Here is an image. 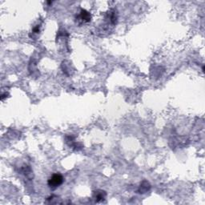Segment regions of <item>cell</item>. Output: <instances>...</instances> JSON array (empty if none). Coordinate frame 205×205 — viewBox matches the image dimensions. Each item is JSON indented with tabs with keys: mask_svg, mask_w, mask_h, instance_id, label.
<instances>
[{
	"mask_svg": "<svg viewBox=\"0 0 205 205\" xmlns=\"http://www.w3.org/2000/svg\"><path fill=\"white\" fill-rule=\"evenodd\" d=\"M63 175L60 173H56V174L51 175L48 179L47 184L50 188L54 189V188H57L58 187H60V185H62V184L63 183Z\"/></svg>",
	"mask_w": 205,
	"mask_h": 205,
	"instance_id": "cell-1",
	"label": "cell"
},
{
	"mask_svg": "<svg viewBox=\"0 0 205 205\" xmlns=\"http://www.w3.org/2000/svg\"><path fill=\"white\" fill-rule=\"evenodd\" d=\"M79 19L83 22H88L91 19V15L87 11H86L84 9H82L81 11L79 13Z\"/></svg>",
	"mask_w": 205,
	"mask_h": 205,
	"instance_id": "cell-2",
	"label": "cell"
},
{
	"mask_svg": "<svg viewBox=\"0 0 205 205\" xmlns=\"http://www.w3.org/2000/svg\"><path fill=\"white\" fill-rule=\"evenodd\" d=\"M106 197V193L103 191H97V192H95V198L97 202L99 201L103 200Z\"/></svg>",
	"mask_w": 205,
	"mask_h": 205,
	"instance_id": "cell-3",
	"label": "cell"
},
{
	"mask_svg": "<svg viewBox=\"0 0 205 205\" xmlns=\"http://www.w3.org/2000/svg\"><path fill=\"white\" fill-rule=\"evenodd\" d=\"M150 189V184H148V182L147 181H144L140 185V193H145L147 191H148Z\"/></svg>",
	"mask_w": 205,
	"mask_h": 205,
	"instance_id": "cell-4",
	"label": "cell"
},
{
	"mask_svg": "<svg viewBox=\"0 0 205 205\" xmlns=\"http://www.w3.org/2000/svg\"><path fill=\"white\" fill-rule=\"evenodd\" d=\"M33 31H34V33H38V31H39V26H35L34 29H33Z\"/></svg>",
	"mask_w": 205,
	"mask_h": 205,
	"instance_id": "cell-5",
	"label": "cell"
}]
</instances>
